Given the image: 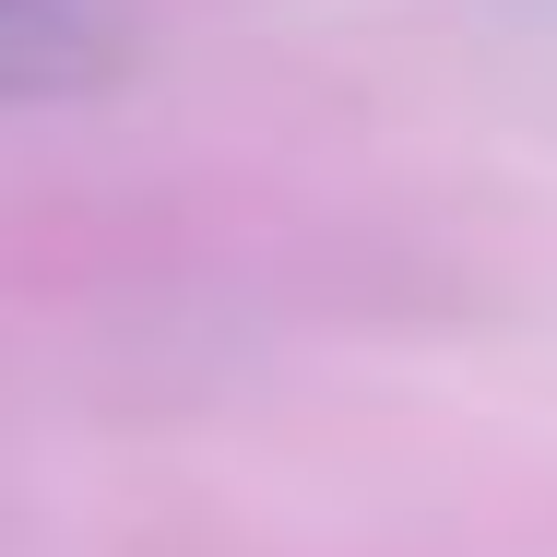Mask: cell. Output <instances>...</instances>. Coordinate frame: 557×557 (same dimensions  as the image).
<instances>
[{
  "mask_svg": "<svg viewBox=\"0 0 557 557\" xmlns=\"http://www.w3.org/2000/svg\"><path fill=\"white\" fill-rule=\"evenodd\" d=\"M131 72V36L96 0H0V108H48V96H96Z\"/></svg>",
  "mask_w": 557,
  "mask_h": 557,
  "instance_id": "obj_1",
  "label": "cell"
}]
</instances>
